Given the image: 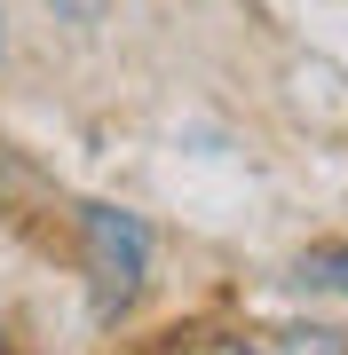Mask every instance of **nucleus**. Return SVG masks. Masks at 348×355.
Here are the masks:
<instances>
[{
	"label": "nucleus",
	"mask_w": 348,
	"mask_h": 355,
	"mask_svg": "<svg viewBox=\"0 0 348 355\" xmlns=\"http://www.w3.org/2000/svg\"><path fill=\"white\" fill-rule=\"evenodd\" d=\"M293 277L309 284V292H340V300H348V245H309Z\"/></svg>",
	"instance_id": "obj_2"
},
{
	"label": "nucleus",
	"mask_w": 348,
	"mask_h": 355,
	"mask_svg": "<svg viewBox=\"0 0 348 355\" xmlns=\"http://www.w3.org/2000/svg\"><path fill=\"white\" fill-rule=\"evenodd\" d=\"M48 8H56V24H72V32H95V24L111 16V0H48Z\"/></svg>",
	"instance_id": "obj_3"
},
{
	"label": "nucleus",
	"mask_w": 348,
	"mask_h": 355,
	"mask_svg": "<svg viewBox=\"0 0 348 355\" xmlns=\"http://www.w3.org/2000/svg\"><path fill=\"white\" fill-rule=\"evenodd\" d=\"M0 48H8V32H0Z\"/></svg>",
	"instance_id": "obj_4"
},
{
	"label": "nucleus",
	"mask_w": 348,
	"mask_h": 355,
	"mask_svg": "<svg viewBox=\"0 0 348 355\" xmlns=\"http://www.w3.org/2000/svg\"><path fill=\"white\" fill-rule=\"evenodd\" d=\"M79 229H88L95 316H119V308H135L142 268H151V237H142V221H135V214H119V205H79Z\"/></svg>",
	"instance_id": "obj_1"
}]
</instances>
